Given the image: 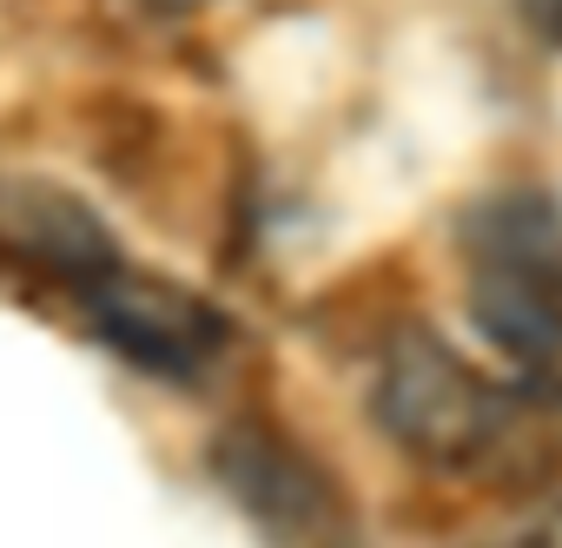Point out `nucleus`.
<instances>
[{
    "instance_id": "3",
    "label": "nucleus",
    "mask_w": 562,
    "mask_h": 548,
    "mask_svg": "<svg viewBox=\"0 0 562 548\" xmlns=\"http://www.w3.org/2000/svg\"><path fill=\"white\" fill-rule=\"evenodd\" d=\"M87 305V324L133 364V370H153V377H199L218 351H225V318L172 285V278H153V271L113 258L100 278H87L74 292Z\"/></svg>"
},
{
    "instance_id": "5",
    "label": "nucleus",
    "mask_w": 562,
    "mask_h": 548,
    "mask_svg": "<svg viewBox=\"0 0 562 548\" xmlns=\"http://www.w3.org/2000/svg\"><path fill=\"white\" fill-rule=\"evenodd\" d=\"M490 548H562V509H549V515L522 522L516 535H503V541H490Z\"/></svg>"
},
{
    "instance_id": "1",
    "label": "nucleus",
    "mask_w": 562,
    "mask_h": 548,
    "mask_svg": "<svg viewBox=\"0 0 562 548\" xmlns=\"http://www.w3.org/2000/svg\"><path fill=\"white\" fill-rule=\"evenodd\" d=\"M371 410L391 443H404L430 469H496L522 456V436L549 416H562V390H496L476 377L443 338L397 331L378 357Z\"/></svg>"
},
{
    "instance_id": "7",
    "label": "nucleus",
    "mask_w": 562,
    "mask_h": 548,
    "mask_svg": "<svg viewBox=\"0 0 562 548\" xmlns=\"http://www.w3.org/2000/svg\"><path fill=\"white\" fill-rule=\"evenodd\" d=\"M133 8H146V14H166V21H179V14H205V8H218V0H133Z\"/></svg>"
},
{
    "instance_id": "4",
    "label": "nucleus",
    "mask_w": 562,
    "mask_h": 548,
    "mask_svg": "<svg viewBox=\"0 0 562 548\" xmlns=\"http://www.w3.org/2000/svg\"><path fill=\"white\" fill-rule=\"evenodd\" d=\"M0 251H14L21 264L60 278L67 292H80L120 258L100 218L41 179H0Z\"/></svg>"
},
{
    "instance_id": "2",
    "label": "nucleus",
    "mask_w": 562,
    "mask_h": 548,
    "mask_svg": "<svg viewBox=\"0 0 562 548\" xmlns=\"http://www.w3.org/2000/svg\"><path fill=\"white\" fill-rule=\"evenodd\" d=\"M463 298L496 357L562 390V212L542 192L483 198L463 218Z\"/></svg>"
},
{
    "instance_id": "6",
    "label": "nucleus",
    "mask_w": 562,
    "mask_h": 548,
    "mask_svg": "<svg viewBox=\"0 0 562 548\" xmlns=\"http://www.w3.org/2000/svg\"><path fill=\"white\" fill-rule=\"evenodd\" d=\"M516 14H522L542 41H555V47H562V0H516Z\"/></svg>"
}]
</instances>
